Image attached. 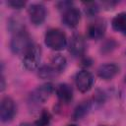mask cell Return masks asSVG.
Returning a JSON list of instances; mask_svg holds the SVG:
<instances>
[{
  "mask_svg": "<svg viewBox=\"0 0 126 126\" xmlns=\"http://www.w3.org/2000/svg\"><path fill=\"white\" fill-rule=\"evenodd\" d=\"M105 24L103 21L98 20L92 23L88 28V35L92 39H99L104 35L105 32Z\"/></svg>",
  "mask_w": 126,
  "mask_h": 126,
  "instance_id": "8fae6325",
  "label": "cell"
},
{
  "mask_svg": "<svg viewBox=\"0 0 126 126\" xmlns=\"http://www.w3.org/2000/svg\"><path fill=\"white\" fill-rule=\"evenodd\" d=\"M28 13H29V17L32 24H33L34 26L41 25L46 18V10L41 3L31 4L28 10Z\"/></svg>",
  "mask_w": 126,
  "mask_h": 126,
  "instance_id": "5b68a950",
  "label": "cell"
},
{
  "mask_svg": "<svg viewBox=\"0 0 126 126\" xmlns=\"http://www.w3.org/2000/svg\"><path fill=\"white\" fill-rule=\"evenodd\" d=\"M91 109V102L89 101H82L80 104H78L73 112V119L74 120H79L86 116Z\"/></svg>",
  "mask_w": 126,
  "mask_h": 126,
  "instance_id": "5bb4252c",
  "label": "cell"
},
{
  "mask_svg": "<svg viewBox=\"0 0 126 126\" xmlns=\"http://www.w3.org/2000/svg\"><path fill=\"white\" fill-rule=\"evenodd\" d=\"M119 72V67L115 63H105L98 67L97 76L102 80H111Z\"/></svg>",
  "mask_w": 126,
  "mask_h": 126,
  "instance_id": "30bf717a",
  "label": "cell"
},
{
  "mask_svg": "<svg viewBox=\"0 0 126 126\" xmlns=\"http://www.w3.org/2000/svg\"><path fill=\"white\" fill-rule=\"evenodd\" d=\"M50 65L60 74L62 73L65 68H66V65H67V60L64 56H62L61 54H56V55H53L50 59Z\"/></svg>",
  "mask_w": 126,
  "mask_h": 126,
  "instance_id": "9a60e30c",
  "label": "cell"
},
{
  "mask_svg": "<svg viewBox=\"0 0 126 126\" xmlns=\"http://www.w3.org/2000/svg\"><path fill=\"white\" fill-rule=\"evenodd\" d=\"M7 4L14 9H21L26 5V2L22 0H10L7 2Z\"/></svg>",
  "mask_w": 126,
  "mask_h": 126,
  "instance_id": "ffe728a7",
  "label": "cell"
},
{
  "mask_svg": "<svg viewBox=\"0 0 126 126\" xmlns=\"http://www.w3.org/2000/svg\"><path fill=\"white\" fill-rule=\"evenodd\" d=\"M56 94L59 100L63 103H69L73 99V90L70 85L63 83L56 88Z\"/></svg>",
  "mask_w": 126,
  "mask_h": 126,
  "instance_id": "7c38bea8",
  "label": "cell"
},
{
  "mask_svg": "<svg viewBox=\"0 0 126 126\" xmlns=\"http://www.w3.org/2000/svg\"><path fill=\"white\" fill-rule=\"evenodd\" d=\"M4 89H5V79L2 75V77H1V91H4Z\"/></svg>",
  "mask_w": 126,
  "mask_h": 126,
  "instance_id": "44dd1931",
  "label": "cell"
},
{
  "mask_svg": "<svg viewBox=\"0 0 126 126\" xmlns=\"http://www.w3.org/2000/svg\"><path fill=\"white\" fill-rule=\"evenodd\" d=\"M44 41L47 47L52 50L59 51L66 47L67 38L66 34L59 29H50L46 32L44 36Z\"/></svg>",
  "mask_w": 126,
  "mask_h": 126,
  "instance_id": "7a4b0ae2",
  "label": "cell"
},
{
  "mask_svg": "<svg viewBox=\"0 0 126 126\" xmlns=\"http://www.w3.org/2000/svg\"><path fill=\"white\" fill-rule=\"evenodd\" d=\"M85 50H86L85 38L81 34H79V33L74 34L72 36L70 44H69V51H70V53L73 56H75V57H79V56H82L84 54Z\"/></svg>",
  "mask_w": 126,
  "mask_h": 126,
  "instance_id": "ba28073f",
  "label": "cell"
},
{
  "mask_svg": "<svg viewBox=\"0 0 126 126\" xmlns=\"http://www.w3.org/2000/svg\"><path fill=\"white\" fill-rule=\"evenodd\" d=\"M19 126H31V124H29V123H27V122H25V123H21Z\"/></svg>",
  "mask_w": 126,
  "mask_h": 126,
  "instance_id": "7402d4cb",
  "label": "cell"
},
{
  "mask_svg": "<svg viewBox=\"0 0 126 126\" xmlns=\"http://www.w3.org/2000/svg\"><path fill=\"white\" fill-rule=\"evenodd\" d=\"M81 20V13L78 8L76 7H70L67 10L64 11L62 21L64 25L68 28H75L78 26L79 22Z\"/></svg>",
  "mask_w": 126,
  "mask_h": 126,
  "instance_id": "9c48e42d",
  "label": "cell"
},
{
  "mask_svg": "<svg viewBox=\"0 0 126 126\" xmlns=\"http://www.w3.org/2000/svg\"><path fill=\"white\" fill-rule=\"evenodd\" d=\"M101 126H107V125H101Z\"/></svg>",
  "mask_w": 126,
  "mask_h": 126,
  "instance_id": "cb8c5ba5",
  "label": "cell"
},
{
  "mask_svg": "<svg viewBox=\"0 0 126 126\" xmlns=\"http://www.w3.org/2000/svg\"><path fill=\"white\" fill-rule=\"evenodd\" d=\"M85 5H86L85 12L89 17H93V16H94L98 13L99 7H98L97 3H95V2H87V3H85Z\"/></svg>",
  "mask_w": 126,
  "mask_h": 126,
  "instance_id": "ac0fdd59",
  "label": "cell"
},
{
  "mask_svg": "<svg viewBox=\"0 0 126 126\" xmlns=\"http://www.w3.org/2000/svg\"><path fill=\"white\" fill-rule=\"evenodd\" d=\"M116 46V42L113 40V39H109L107 41L104 42V44L101 46L102 47V52H110L112 51Z\"/></svg>",
  "mask_w": 126,
  "mask_h": 126,
  "instance_id": "d6986e66",
  "label": "cell"
},
{
  "mask_svg": "<svg viewBox=\"0 0 126 126\" xmlns=\"http://www.w3.org/2000/svg\"><path fill=\"white\" fill-rule=\"evenodd\" d=\"M67 126H78V125H76V124H69V125H67Z\"/></svg>",
  "mask_w": 126,
  "mask_h": 126,
  "instance_id": "603a6c76",
  "label": "cell"
},
{
  "mask_svg": "<svg viewBox=\"0 0 126 126\" xmlns=\"http://www.w3.org/2000/svg\"><path fill=\"white\" fill-rule=\"evenodd\" d=\"M15 114H16V105L14 100L9 96L3 97L1 100V106H0L1 121L4 123L10 122L13 120Z\"/></svg>",
  "mask_w": 126,
  "mask_h": 126,
  "instance_id": "277c9868",
  "label": "cell"
},
{
  "mask_svg": "<svg viewBox=\"0 0 126 126\" xmlns=\"http://www.w3.org/2000/svg\"><path fill=\"white\" fill-rule=\"evenodd\" d=\"M111 26L114 31L126 35V12L118 13L112 19Z\"/></svg>",
  "mask_w": 126,
  "mask_h": 126,
  "instance_id": "4fadbf2b",
  "label": "cell"
},
{
  "mask_svg": "<svg viewBox=\"0 0 126 126\" xmlns=\"http://www.w3.org/2000/svg\"><path fill=\"white\" fill-rule=\"evenodd\" d=\"M41 59V50L40 47L34 43L26 51L23 58V64L24 67L27 70L33 71L38 68L39 63Z\"/></svg>",
  "mask_w": 126,
  "mask_h": 126,
  "instance_id": "3957f363",
  "label": "cell"
},
{
  "mask_svg": "<svg viewBox=\"0 0 126 126\" xmlns=\"http://www.w3.org/2000/svg\"><path fill=\"white\" fill-rule=\"evenodd\" d=\"M51 121V114L47 110H43L39 118L35 121V126H48Z\"/></svg>",
  "mask_w": 126,
  "mask_h": 126,
  "instance_id": "e0dca14e",
  "label": "cell"
},
{
  "mask_svg": "<svg viewBox=\"0 0 126 126\" xmlns=\"http://www.w3.org/2000/svg\"><path fill=\"white\" fill-rule=\"evenodd\" d=\"M52 92H53L52 84H50V83L43 84V85L37 87L32 93V94H31L32 100L36 102V103H43L49 98Z\"/></svg>",
  "mask_w": 126,
  "mask_h": 126,
  "instance_id": "52a82bcc",
  "label": "cell"
},
{
  "mask_svg": "<svg viewBox=\"0 0 126 126\" xmlns=\"http://www.w3.org/2000/svg\"><path fill=\"white\" fill-rule=\"evenodd\" d=\"M32 45V42L31 36L25 31V29L15 32L10 42V48L14 54H25Z\"/></svg>",
  "mask_w": 126,
  "mask_h": 126,
  "instance_id": "6da1fadb",
  "label": "cell"
},
{
  "mask_svg": "<svg viewBox=\"0 0 126 126\" xmlns=\"http://www.w3.org/2000/svg\"><path fill=\"white\" fill-rule=\"evenodd\" d=\"M38 77L41 79H52L59 75V73L49 64V65H43L38 69Z\"/></svg>",
  "mask_w": 126,
  "mask_h": 126,
  "instance_id": "2e32d148",
  "label": "cell"
},
{
  "mask_svg": "<svg viewBox=\"0 0 126 126\" xmlns=\"http://www.w3.org/2000/svg\"><path fill=\"white\" fill-rule=\"evenodd\" d=\"M75 82H76L77 89L81 93H87L93 87L94 77L88 70H82L77 73Z\"/></svg>",
  "mask_w": 126,
  "mask_h": 126,
  "instance_id": "8992f818",
  "label": "cell"
}]
</instances>
